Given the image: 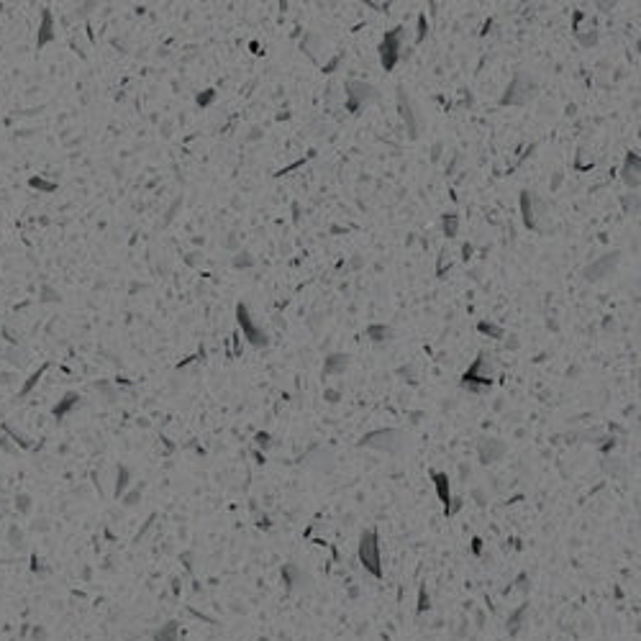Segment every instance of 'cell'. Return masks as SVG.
Instances as JSON below:
<instances>
[{"instance_id":"obj_1","label":"cell","mask_w":641,"mask_h":641,"mask_svg":"<svg viewBox=\"0 0 641 641\" xmlns=\"http://www.w3.org/2000/svg\"><path fill=\"white\" fill-rule=\"evenodd\" d=\"M492 357L490 354H485V352H480V357L472 362V367L464 372V377H462V385L467 388V390H474V393H482V390H487L490 385H492Z\"/></svg>"},{"instance_id":"obj_2","label":"cell","mask_w":641,"mask_h":641,"mask_svg":"<svg viewBox=\"0 0 641 641\" xmlns=\"http://www.w3.org/2000/svg\"><path fill=\"white\" fill-rule=\"evenodd\" d=\"M359 446H370V449H377V451H388V454H395L406 446V433L398 431V428H377V431H370L367 436H362Z\"/></svg>"},{"instance_id":"obj_3","label":"cell","mask_w":641,"mask_h":641,"mask_svg":"<svg viewBox=\"0 0 641 641\" xmlns=\"http://www.w3.org/2000/svg\"><path fill=\"white\" fill-rule=\"evenodd\" d=\"M403 36H406L403 26H395L393 31L385 33V39L380 44V62H382L385 72H390L398 64V59L403 57Z\"/></svg>"},{"instance_id":"obj_4","label":"cell","mask_w":641,"mask_h":641,"mask_svg":"<svg viewBox=\"0 0 641 641\" xmlns=\"http://www.w3.org/2000/svg\"><path fill=\"white\" fill-rule=\"evenodd\" d=\"M534 90H536V82L528 80L523 72H518V75L513 77V82L508 85L505 95L500 98V105H523V103L531 100Z\"/></svg>"},{"instance_id":"obj_5","label":"cell","mask_w":641,"mask_h":641,"mask_svg":"<svg viewBox=\"0 0 641 641\" xmlns=\"http://www.w3.org/2000/svg\"><path fill=\"white\" fill-rule=\"evenodd\" d=\"M236 321H239V326H241V331H244V339H246L249 344H254V346H267V344H269V336L251 321L249 308H246L244 303L236 305Z\"/></svg>"},{"instance_id":"obj_6","label":"cell","mask_w":641,"mask_h":641,"mask_svg":"<svg viewBox=\"0 0 641 641\" xmlns=\"http://www.w3.org/2000/svg\"><path fill=\"white\" fill-rule=\"evenodd\" d=\"M372 100H377V90H375L372 85H367V82H357V80L346 82V105H349V111H352V113H354V111H359L362 105L372 103Z\"/></svg>"},{"instance_id":"obj_7","label":"cell","mask_w":641,"mask_h":641,"mask_svg":"<svg viewBox=\"0 0 641 641\" xmlns=\"http://www.w3.org/2000/svg\"><path fill=\"white\" fill-rule=\"evenodd\" d=\"M618 264V251H613V254H606L603 259H598V262H593L588 269H585V277L588 280H603L613 267Z\"/></svg>"},{"instance_id":"obj_8","label":"cell","mask_w":641,"mask_h":641,"mask_svg":"<svg viewBox=\"0 0 641 641\" xmlns=\"http://www.w3.org/2000/svg\"><path fill=\"white\" fill-rule=\"evenodd\" d=\"M477 454H480V462H495L505 454V444L500 438H482L480 446H477Z\"/></svg>"},{"instance_id":"obj_9","label":"cell","mask_w":641,"mask_h":641,"mask_svg":"<svg viewBox=\"0 0 641 641\" xmlns=\"http://www.w3.org/2000/svg\"><path fill=\"white\" fill-rule=\"evenodd\" d=\"M398 111H400V116H403V121H406V126H408V131H411V139H416V136H418V123H416L411 100H408V95H406L403 87H398Z\"/></svg>"},{"instance_id":"obj_10","label":"cell","mask_w":641,"mask_h":641,"mask_svg":"<svg viewBox=\"0 0 641 641\" xmlns=\"http://www.w3.org/2000/svg\"><path fill=\"white\" fill-rule=\"evenodd\" d=\"M639 154L636 152H631L629 157H626V162H624V170H621V177H624V182L629 185V188H639L641 177H639Z\"/></svg>"},{"instance_id":"obj_11","label":"cell","mask_w":641,"mask_h":641,"mask_svg":"<svg viewBox=\"0 0 641 641\" xmlns=\"http://www.w3.org/2000/svg\"><path fill=\"white\" fill-rule=\"evenodd\" d=\"M536 198H534V193H528V190H523L521 193V213H523V223L528 226V228H539V218H536Z\"/></svg>"},{"instance_id":"obj_12","label":"cell","mask_w":641,"mask_h":641,"mask_svg":"<svg viewBox=\"0 0 641 641\" xmlns=\"http://www.w3.org/2000/svg\"><path fill=\"white\" fill-rule=\"evenodd\" d=\"M349 364V357L346 354H331L326 362H323V375H339L344 372Z\"/></svg>"},{"instance_id":"obj_13","label":"cell","mask_w":641,"mask_h":641,"mask_svg":"<svg viewBox=\"0 0 641 641\" xmlns=\"http://www.w3.org/2000/svg\"><path fill=\"white\" fill-rule=\"evenodd\" d=\"M362 559L375 570L377 564V549H375V534H364L362 536Z\"/></svg>"},{"instance_id":"obj_14","label":"cell","mask_w":641,"mask_h":641,"mask_svg":"<svg viewBox=\"0 0 641 641\" xmlns=\"http://www.w3.org/2000/svg\"><path fill=\"white\" fill-rule=\"evenodd\" d=\"M431 477H433V482H436L438 498H441L444 503H449V477H446L444 472H431Z\"/></svg>"},{"instance_id":"obj_15","label":"cell","mask_w":641,"mask_h":641,"mask_svg":"<svg viewBox=\"0 0 641 641\" xmlns=\"http://www.w3.org/2000/svg\"><path fill=\"white\" fill-rule=\"evenodd\" d=\"M367 336H370L372 341H388V339L393 336V331H390L388 326H380V323H372V326H367Z\"/></svg>"},{"instance_id":"obj_16","label":"cell","mask_w":641,"mask_h":641,"mask_svg":"<svg viewBox=\"0 0 641 641\" xmlns=\"http://www.w3.org/2000/svg\"><path fill=\"white\" fill-rule=\"evenodd\" d=\"M456 231H459V215L456 213L444 215V233L451 239V236H456Z\"/></svg>"},{"instance_id":"obj_17","label":"cell","mask_w":641,"mask_h":641,"mask_svg":"<svg viewBox=\"0 0 641 641\" xmlns=\"http://www.w3.org/2000/svg\"><path fill=\"white\" fill-rule=\"evenodd\" d=\"M480 331H482V334H490V336H495V339H503V328L495 326V323H480Z\"/></svg>"},{"instance_id":"obj_18","label":"cell","mask_w":641,"mask_h":641,"mask_svg":"<svg viewBox=\"0 0 641 641\" xmlns=\"http://www.w3.org/2000/svg\"><path fill=\"white\" fill-rule=\"evenodd\" d=\"M75 400H80V398H77V395H75V393H69V395H67V398H64V403H62V406H59V408H54V413H57V416H62V413H64V411H67V408H69V406H72V403H75Z\"/></svg>"},{"instance_id":"obj_19","label":"cell","mask_w":641,"mask_h":641,"mask_svg":"<svg viewBox=\"0 0 641 641\" xmlns=\"http://www.w3.org/2000/svg\"><path fill=\"white\" fill-rule=\"evenodd\" d=\"M426 31H428L426 15L421 13V15H418V36H416V41H424V39H426Z\"/></svg>"},{"instance_id":"obj_20","label":"cell","mask_w":641,"mask_h":641,"mask_svg":"<svg viewBox=\"0 0 641 641\" xmlns=\"http://www.w3.org/2000/svg\"><path fill=\"white\" fill-rule=\"evenodd\" d=\"M257 444H259L262 449H269V446H272V438H269V433L259 431V433H257Z\"/></svg>"},{"instance_id":"obj_21","label":"cell","mask_w":641,"mask_h":641,"mask_svg":"<svg viewBox=\"0 0 641 641\" xmlns=\"http://www.w3.org/2000/svg\"><path fill=\"white\" fill-rule=\"evenodd\" d=\"M251 262H254V259H251V257H249L246 251H244V254H239V257L233 259V264H236V267H249Z\"/></svg>"},{"instance_id":"obj_22","label":"cell","mask_w":641,"mask_h":641,"mask_svg":"<svg viewBox=\"0 0 641 641\" xmlns=\"http://www.w3.org/2000/svg\"><path fill=\"white\" fill-rule=\"evenodd\" d=\"M213 98H215V90H206L203 95H198V105H208Z\"/></svg>"},{"instance_id":"obj_23","label":"cell","mask_w":641,"mask_h":641,"mask_svg":"<svg viewBox=\"0 0 641 641\" xmlns=\"http://www.w3.org/2000/svg\"><path fill=\"white\" fill-rule=\"evenodd\" d=\"M126 480H129V469H126V467H121V480H118V485H116V492H123Z\"/></svg>"},{"instance_id":"obj_24","label":"cell","mask_w":641,"mask_h":641,"mask_svg":"<svg viewBox=\"0 0 641 641\" xmlns=\"http://www.w3.org/2000/svg\"><path fill=\"white\" fill-rule=\"evenodd\" d=\"M8 539H10V544H13V546H21V531L10 528V531H8Z\"/></svg>"},{"instance_id":"obj_25","label":"cell","mask_w":641,"mask_h":641,"mask_svg":"<svg viewBox=\"0 0 641 641\" xmlns=\"http://www.w3.org/2000/svg\"><path fill=\"white\" fill-rule=\"evenodd\" d=\"M326 398H328V403H339V390H326Z\"/></svg>"},{"instance_id":"obj_26","label":"cell","mask_w":641,"mask_h":641,"mask_svg":"<svg viewBox=\"0 0 641 641\" xmlns=\"http://www.w3.org/2000/svg\"><path fill=\"white\" fill-rule=\"evenodd\" d=\"M462 254H464V259H469V257H472V244H464Z\"/></svg>"},{"instance_id":"obj_27","label":"cell","mask_w":641,"mask_h":641,"mask_svg":"<svg viewBox=\"0 0 641 641\" xmlns=\"http://www.w3.org/2000/svg\"><path fill=\"white\" fill-rule=\"evenodd\" d=\"M134 500H139V490H136V492H131V495L126 498V503H129V505H134Z\"/></svg>"}]
</instances>
